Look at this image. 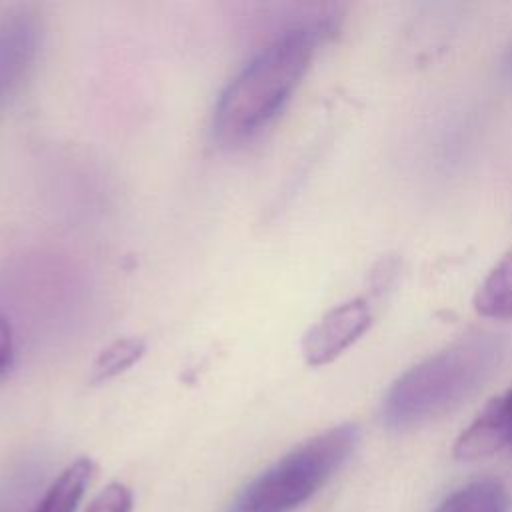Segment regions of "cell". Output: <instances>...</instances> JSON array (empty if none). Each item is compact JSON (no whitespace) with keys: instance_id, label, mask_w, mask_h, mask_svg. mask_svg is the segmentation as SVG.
Returning <instances> with one entry per match:
<instances>
[{"instance_id":"6da1fadb","label":"cell","mask_w":512,"mask_h":512,"mask_svg":"<svg viewBox=\"0 0 512 512\" xmlns=\"http://www.w3.org/2000/svg\"><path fill=\"white\" fill-rule=\"evenodd\" d=\"M332 10L282 30L228 82L214 106L218 142L244 144L276 120L302 82L318 42L334 30L338 16Z\"/></svg>"},{"instance_id":"3957f363","label":"cell","mask_w":512,"mask_h":512,"mask_svg":"<svg viewBox=\"0 0 512 512\" xmlns=\"http://www.w3.org/2000/svg\"><path fill=\"white\" fill-rule=\"evenodd\" d=\"M358 438L354 424H340L308 438L248 482L230 512L296 510L342 468Z\"/></svg>"},{"instance_id":"8992f818","label":"cell","mask_w":512,"mask_h":512,"mask_svg":"<svg viewBox=\"0 0 512 512\" xmlns=\"http://www.w3.org/2000/svg\"><path fill=\"white\" fill-rule=\"evenodd\" d=\"M512 444V388L492 398L454 444L458 460H478Z\"/></svg>"},{"instance_id":"8fae6325","label":"cell","mask_w":512,"mask_h":512,"mask_svg":"<svg viewBox=\"0 0 512 512\" xmlns=\"http://www.w3.org/2000/svg\"><path fill=\"white\" fill-rule=\"evenodd\" d=\"M84 512H132V492L122 482H112L96 494Z\"/></svg>"},{"instance_id":"5b68a950","label":"cell","mask_w":512,"mask_h":512,"mask_svg":"<svg viewBox=\"0 0 512 512\" xmlns=\"http://www.w3.org/2000/svg\"><path fill=\"white\" fill-rule=\"evenodd\" d=\"M372 324V308L352 298L328 310L302 338V356L310 366H324L352 346Z\"/></svg>"},{"instance_id":"9c48e42d","label":"cell","mask_w":512,"mask_h":512,"mask_svg":"<svg viewBox=\"0 0 512 512\" xmlns=\"http://www.w3.org/2000/svg\"><path fill=\"white\" fill-rule=\"evenodd\" d=\"M474 308L488 318H512V250L504 254L478 286Z\"/></svg>"},{"instance_id":"30bf717a","label":"cell","mask_w":512,"mask_h":512,"mask_svg":"<svg viewBox=\"0 0 512 512\" xmlns=\"http://www.w3.org/2000/svg\"><path fill=\"white\" fill-rule=\"evenodd\" d=\"M146 352V342L138 336H124L108 344L98 352L90 366L88 382L90 384H102L108 382L128 368H132Z\"/></svg>"},{"instance_id":"277c9868","label":"cell","mask_w":512,"mask_h":512,"mask_svg":"<svg viewBox=\"0 0 512 512\" xmlns=\"http://www.w3.org/2000/svg\"><path fill=\"white\" fill-rule=\"evenodd\" d=\"M40 42L42 20L32 6H12L0 14V110L24 86Z\"/></svg>"},{"instance_id":"4fadbf2b","label":"cell","mask_w":512,"mask_h":512,"mask_svg":"<svg viewBox=\"0 0 512 512\" xmlns=\"http://www.w3.org/2000/svg\"><path fill=\"white\" fill-rule=\"evenodd\" d=\"M504 72L508 74V78H512V46L508 48V52L504 56Z\"/></svg>"},{"instance_id":"7c38bea8","label":"cell","mask_w":512,"mask_h":512,"mask_svg":"<svg viewBox=\"0 0 512 512\" xmlns=\"http://www.w3.org/2000/svg\"><path fill=\"white\" fill-rule=\"evenodd\" d=\"M14 362V334L6 316L0 312V378L10 370Z\"/></svg>"},{"instance_id":"52a82bcc","label":"cell","mask_w":512,"mask_h":512,"mask_svg":"<svg viewBox=\"0 0 512 512\" xmlns=\"http://www.w3.org/2000/svg\"><path fill=\"white\" fill-rule=\"evenodd\" d=\"M94 468V462L86 456L70 462L30 512H74L94 476Z\"/></svg>"},{"instance_id":"ba28073f","label":"cell","mask_w":512,"mask_h":512,"mask_svg":"<svg viewBox=\"0 0 512 512\" xmlns=\"http://www.w3.org/2000/svg\"><path fill=\"white\" fill-rule=\"evenodd\" d=\"M434 512H510V496L498 480H474L452 492Z\"/></svg>"},{"instance_id":"7a4b0ae2","label":"cell","mask_w":512,"mask_h":512,"mask_svg":"<svg viewBox=\"0 0 512 512\" xmlns=\"http://www.w3.org/2000/svg\"><path fill=\"white\" fill-rule=\"evenodd\" d=\"M508 342L494 332H474L406 370L382 400V422L408 430L436 420L466 402L498 370Z\"/></svg>"}]
</instances>
